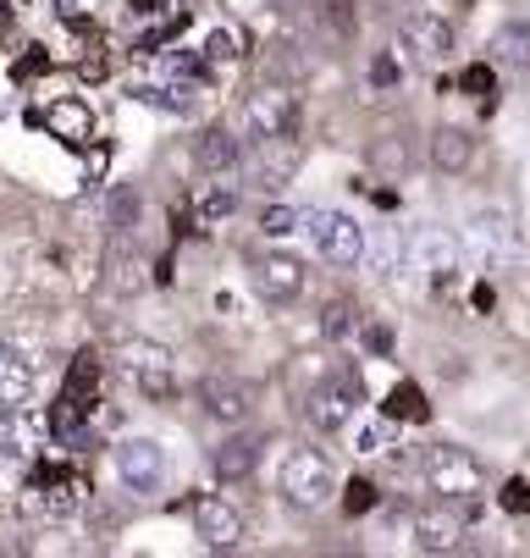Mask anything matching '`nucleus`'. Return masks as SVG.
<instances>
[{
	"label": "nucleus",
	"instance_id": "1",
	"mask_svg": "<svg viewBox=\"0 0 530 558\" xmlns=\"http://www.w3.org/2000/svg\"><path fill=\"white\" fill-rule=\"evenodd\" d=\"M276 487L293 509H321L337 498V470L321 448H293L282 459V475H276Z\"/></svg>",
	"mask_w": 530,
	"mask_h": 558
},
{
	"label": "nucleus",
	"instance_id": "2",
	"mask_svg": "<svg viewBox=\"0 0 530 558\" xmlns=\"http://www.w3.org/2000/svg\"><path fill=\"white\" fill-rule=\"evenodd\" d=\"M420 482L436 493V498H476L481 487H486V470H481V459L476 453H465V448H453V442H436V448H426V459H420Z\"/></svg>",
	"mask_w": 530,
	"mask_h": 558
},
{
	"label": "nucleus",
	"instance_id": "3",
	"mask_svg": "<svg viewBox=\"0 0 530 558\" xmlns=\"http://www.w3.org/2000/svg\"><path fill=\"white\" fill-rule=\"evenodd\" d=\"M298 227L310 232V244L321 250V260H332V266H359L365 260V227L354 216H343V210H305Z\"/></svg>",
	"mask_w": 530,
	"mask_h": 558
},
{
	"label": "nucleus",
	"instance_id": "4",
	"mask_svg": "<svg viewBox=\"0 0 530 558\" xmlns=\"http://www.w3.org/2000/svg\"><path fill=\"white\" fill-rule=\"evenodd\" d=\"M359 404H365V381L354 371H337L305 398V415H310L316 432H343L359 415Z\"/></svg>",
	"mask_w": 530,
	"mask_h": 558
},
{
	"label": "nucleus",
	"instance_id": "5",
	"mask_svg": "<svg viewBox=\"0 0 530 558\" xmlns=\"http://www.w3.org/2000/svg\"><path fill=\"white\" fill-rule=\"evenodd\" d=\"M111 464H116V475H122V487L138 493V498H149V493L167 482V448H161V442H149V437H127V442H116Z\"/></svg>",
	"mask_w": 530,
	"mask_h": 558
},
{
	"label": "nucleus",
	"instance_id": "6",
	"mask_svg": "<svg viewBox=\"0 0 530 558\" xmlns=\"http://www.w3.org/2000/svg\"><path fill=\"white\" fill-rule=\"evenodd\" d=\"M122 365L133 376V387L149 398V404H172L177 398V376H172V354L156 343H122Z\"/></svg>",
	"mask_w": 530,
	"mask_h": 558
},
{
	"label": "nucleus",
	"instance_id": "7",
	"mask_svg": "<svg viewBox=\"0 0 530 558\" xmlns=\"http://www.w3.org/2000/svg\"><path fill=\"white\" fill-rule=\"evenodd\" d=\"M298 128V95L282 89V84H260L249 100H244V133L249 138H276V133H293Z\"/></svg>",
	"mask_w": 530,
	"mask_h": 558
},
{
	"label": "nucleus",
	"instance_id": "8",
	"mask_svg": "<svg viewBox=\"0 0 530 558\" xmlns=\"http://www.w3.org/2000/svg\"><path fill=\"white\" fill-rule=\"evenodd\" d=\"M50 442V410L34 404H12L0 410V459H34Z\"/></svg>",
	"mask_w": 530,
	"mask_h": 558
},
{
	"label": "nucleus",
	"instance_id": "9",
	"mask_svg": "<svg viewBox=\"0 0 530 558\" xmlns=\"http://www.w3.org/2000/svg\"><path fill=\"white\" fill-rule=\"evenodd\" d=\"M249 178L260 183V189H287L293 183V172L305 167V149H298V138L293 133H276V138H255V155H249Z\"/></svg>",
	"mask_w": 530,
	"mask_h": 558
},
{
	"label": "nucleus",
	"instance_id": "10",
	"mask_svg": "<svg viewBox=\"0 0 530 558\" xmlns=\"http://www.w3.org/2000/svg\"><path fill=\"white\" fill-rule=\"evenodd\" d=\"M249 277H255V293H260L266 304H293L298 293H305V260H293V255H282V250L255 255Z\"/></svg>",
	"mask_w": 530,
	"mask_h": 558
},
{
	"label": "nucleus",
	"instance_id": "11",
	"mask_svg": "<svg viewBox=\"0 0 530 558\" xmlns=\"http://www.w3.org/2000/svg\"><path fill=\"white\" fill-rule=\"evenodd\" d=\"M188 514H194V536H199L205 547H238V542H244V514L226 504V498H215V493L194 498Z\"/></svg>",
	"mask_w": 530,
	"mask_h": 558
},
{
	"label": "nucleus",
	"instance_id": "12",
	"mask_svg": "<svg viewBox=\"0 0 530 558\" xmlns=\"http://www.w3.org/2000/svg\"><path fill=\"white\" fill-rule=\"evenodd\" d=\"M199 404H205L210 421L238 426V421H249V410H255V387H244V381H233V376H205V381H199Z\"/></svg>",
	"mask_w": 530,
	"mask_h": 558
},
{
	"label": "nucleus",
	"instance_id": "13",
	"mask_svg": "<svg viewBox=\"0 0 530 558\" xmlns=\"http://www.w3.org/2000/svg\"><path fill=\"white\" fill-rule=\"evenodd\" d=\"M404 50H415L420 61H447L453 56V23L436 12H409L404 17Z\"/></svg>",
	"mask_w": 530,
	"mask_h": 558
},
{
	"label": "nucleus",
	"instance_id": "14",
	"mask_svg": "<svg viewBox=\"0 0 530 558\" xmlns=\"http://www.w3.org/2000/svg\"><path fill=\"white\" fill-rule=\"evenodd\" d=\"M45 128H50V138H61V144H72V149L95 144V111H89L84 100H72V95L45 106Z\"/></svg>",
	"mask_w": 530,
	"mask_h": 558
},
{
	"label": "nucleus",
	"instance_id": "15",
	"mask_svg": "<svg viewBox=\"0 0 530 558\" xmlns=\"http://www.w3.org/2000/svg\"><path fill=\"white\" fill-rule=\"evenodd\" d=\"M465 542V520L453 514V509H426L415 514V547L420 553H453Z\"/></svg>",
	"mask_w": 530,
	"mask_h": 558
},
{
	"label": "nucleus",
	"instance_id": "16",
	"mask_svg": "<svg viewBox=\"0 0 530 558\" xmlns=\"http://www.w3.org/2000/svg\"><path fill=\"white\" fill-rule=\"evenodd\" d=\"M260 437L255 432H238V437H226L215 453H210V470L221 475V482H244V475L255 470V459H260Z\"/></svg>",
	"mask_w": 530,
	"mask_h": 558
},
{
	"label": "nucleus",
	"instance_id": "17",
	"mask_svg": "<svg viewBox=\"0 0 530 558\" xmlns=\"http://www.w3.org/2000/svg\"><path fill=\"white\" fill-rule=\"evenodd\" d=\"M28 398H34V365L12 343H0V410L28 404Z\"/></svg>",
	"mask_w": 530,
	"mask_h": 558
},
{
	"label": "nucleus",
	"instance_id": "18",
	"mask_svg": "<svg viewBox=\"0 0 530 558\" xmlns=\"http://www.w3.org/2000/svg\"><path fill=\"white\" fill-rule=\"evenodd\" d=\"M431 161H436L442 172H465V167L476 161V138H470L465 128H436V133H431Z\"/></svg>",
	"mask_w": 530,
	"mask_h": 558
},
{
	"label": "nucleus",
	"instance_id": "19",
	"mask_svg": "<svg viewBox=\"0 0 530 558\" xmlns=\"http://www.w3.org/2000/svg\"><path fill=\"white\" fill-rule=\"evenodd\" d=\"M415 260H420V271H431V277H447L453 266H459V250H453V238H447V232L426 227V232L415 238Z\"/></svg>",
	"mask_w": 530,
	"mask_h": 558
},
{
	"label": "nucleus",
	"instance_id": "20",
	"mask_svg": "<svg viewBox=\"0 0 530 558\" xmlns=\"http://www.w3.org/2000/svg\"><path fill=\"white\" fill-rule=\"evenodd\" d=\"M470 250L476 255H486V260H497L503 250H508V216H497V210H486V216H476L470 221Z\"/></svg>",
	"mask_w": 530,
	"mask_h": 558
},
{
	"label": "nucleus",
	"instance_id": "21",
	"mask_svg": "<svg viewBox=\"0 0 530 558\" xmlns=\"http://www.w3.org/2000/svg\"><path fill=\"white\" fill-rule=\"evenodd\" d=\"M238 161H244V149H238V138H233V133L210 128V133L199 138V167H205V172H233Z\"/></svg>",
	"mask_w": 530,
	"mask_h": 558
},
{
	"label": "nucleus",
	"instance_id": "22",
	"mask_svg": "<svg viewBox=\"0 0 530 558\" xmlns=\"http://www.w3.org/2000/svg\"><path fill=\"white\" fill-rule=\"evenodd\" d=\"M492 56H497L508 72H525V66H530V28H525V23H508V28L492 39Z\"/></svg>",
	"mask_w": 530,
	"mask_h": 558
},
{
	"label": "nucleus",
	"instance_id": "23",
	"mask_svg": "<svg viewBox=\"0 0 530 558\" xmlns=\"http://www.w3.org/2000/svg\"><path fill=\"white\" fill-rule=\"evenodd\" d=\"M426 415H431V404H426V392L415 381H398L387 392V421H426Z\"/></svg>",
	"mask_w": 530,
	"mask_h": 558
},
{
	"label": "nucleus",
	"instance_id": "24",
	"mask_svg": "<svg viewBox=\"0 0 530 558\" xmlns=\"http://www.w3.org/2000/svg\"><path fill=\"white\" fill-rule=\"evenodd\" d=\"M95 387H100V360L95 354H78V360H72V376H66V392L95 404Z\"/></svg>",
	"mask_w": 530,
	"mask_h": 558
},
{
	"label": "nucleus",
	"instance_id": "25",
	"mask_svg": "<svg viewBox=\"0 0 530 558\" xmlns=\"http://www.w3.org/2000/svg\"><path fill=\"white\" fill-rule=\"evenodd\" d=\"M244 50H238V34H226V28H210V39H205V61L210 66H221V61H238Z\"/></svg>",
	"mask_w": 530,
	"mask_h": 558
},
{
	"label": "nucleus",
	"instance_id": "26",
	"mask_svg": "<svg viewBox=\"0 0 530 558\" xmlns=\"http://www.w3.org/2000/svg\"><path fill=\"white\" fill-rule=\"evenodd\" d=\"M238 210V189H210L205 194V221H226Z\"/></svg>",
	"mask_w": 530,
	"mask_h": 558
},
{
	"label": "nucleus",
	"instance_id": "27",
	"mask_svg": "<svg viewBox=\"0 0 530 558\" xmlns=\"http://www.w3.org/2000/svg\"><path fill=\"white\" fill-rule=\"evenodd\" d=\"M293 227H298V210H287V205L260 210V232H266V238H282V232H293Z\"/></svg>",
	"mask_w": 530,
	"mask_h": 558
},
{
	"label": "nucleus",
	"instance_id": "28",
	"mask_svg": "<svg viewBox=\"0 0 530 558\" xmlns=\"http://www.w3.org/2000/svg\"><path fill=\"white\" fill-rule=\"evenodd\" d=\"M459 89H465V95H481V100H492V89H497V77H492V66H465V77H459Z\"/></svg>",
	"mask_w": 530,
	"mask_h": 558
},
{
	"label": "nucleus",
	"instance_id": "29",
	"mask_svg": "<svg viewBox=\"0 0 530 558\" xmlns=\"http://www.w3.org/2000/svg\"><path fill=\"white\" fill-rule=\"evenodd\" d=\"M133 216H138V189H116V194H111V216H106V221H111V227H127Z\"/></svg>",
	"mask_w": 530,
	"mask_h": 558
},
{
	"label": "nucleus",
	"instance_id": "30",
	"mask_svg": "<svg viewBox=\"0 0 530 558\" xmlns=\"http://www.w3.org/2000/svg\"><path fill=\"white\" fill-rule=\"evenodd\" d=\"M343 509H348V514H370V509H375V487H370V482H348V487H343Z\"/></svg>",
	"mask_w": 530,
	"mask_h": 558
},
{
	"label": "nucleus",
	"instance_id": "31",
	"mask_svg": "<svg viewBox=\"0 0 530 558\" xmlns=\"http://www.w3.org/2000/svg\"><path fill=\"white\" fill-rule=\"evenodd\" d=\"M370 161H375V167H382V172H404V161H409V155H404V144H393V138H382V144H375V149H370Z\"/></svg>",
	"mask_w": 530,
	"mask_h": 558
},
{
	"label": "nucleus",
	"instance_id": "32",
	"mask_svg": "<svg viewBox=\"0 0 530 558\" xmlns=\"http://www.w3.org/2000/svg\"><path fill=\"white\" fill-rule=\"evenodd\" d=\"M321 327H326V338H343V332L354 327V310H348V304H326V315H321Z\"/></svg>",
	"mask_w": 530,
	"mask_h": 558
},
{
	"label": "nucleus",
	"instance_id": "33",
	"mask_svg": "<svg viewBox=\"0 0 530 558\" xmlns=\"http://www.w3.org/2000/svg\"><path fill=\"white\" fill-rule=\"evenodd\" d=\"M503 509L508 514H530V482H508L503 487Z\"/></svg>",
	"mask_w": 530,
	"mask_h": 558
},
{
	"label": "nucleus",
	"instance_id": "34",
	"mask_svg": "<svg viewBox=\"0 0 530 558\" xmlns=\"http://www.w3.org/2000/svg\"><path fill=\"white\" fill-rule=\"evenodd\" d=\"M398 77H404V72H398V61H393V56H382V61L370 66V84H375V89H393Z\"/></svg>",
	"mask_w": 530,
	"mask_h": 558
},
{
	"label": "nucleus",
	"instance_id": "35",
	"mask_svg": "<svg viewBox=\"0 0 530 558\" xmlns=\"http://www.w3.org/2000/svg\"><path fill=\"white\" fill-rule=\"evenodd\" d=\"M39 66H45V50H34L28 61H17V84H28V77H34Z\"/></svg>",
	"mask_w": 530,
	"mask_h": 558
},
{
	"label": "nucleus",
	"instance_id": "36",
	"mask_svg": "<svg viewBox=\"0 0 530 558\" xmlns=\"http://www.w3.org/2000/svg\"><path fill=\"white\" fill-rule=\"evenodd\" d=\"M365 343H370L375 354H387V332H382V327H370V332H365Z\"/></svg>",
	"mask_w": 530,
	"mask_h": 558
}]
</instances>
